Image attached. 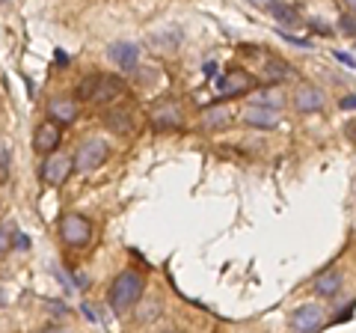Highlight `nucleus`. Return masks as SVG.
Listing matches in <instances>:
<instances>
[{
    "label": "nucleus",
    "instance_id": "1",
    "mask_svg": "<svg viewBox=\"0 0 356 333\" xmlns=\"http://www.w3.org/2000/svg\"><path fill=\"white\" fill-rule=\"evenodd\" d=\"M77 102H89V104H110L116 98L125 95V81L116 75H86L77 84Z\"/></svg>",
    "mask_w": 356,
    "mask_h": 333
},
{
    "label": "nucleus",
    "instance_id": "2",
    "mask_svg": "<svg viewBox=\"0 0 356 333\" xmlns=\"http://www.w3.org/2000/svg\"><path fill=\"white\" fill-rule=\"evenodd\" d=\"M110 307L116 309V313H128V309L137 307V301L143 297V277L137 271H122L113 286H110Z\"/></svg>",
    "mask_w": 356,
    "mask_h": 333
},
{
    "label": "nucleus",
    "instance_id": "3",
    "mask_svg": "<svg viewBox=\"0 0 356 333\" xmlns=\"http://www.w3.org/2000/svg\"><path fill=\"white\" fill-rule=\"evenodd\" d=\"M107 155H110L107 140L89 137V140H83L81 146H77L72 164H74V170H77V173H92V170H98V166L107 161Z\"/></svg>",
    "mask_w": 356,
    "mask_h": 333
},
{
    "label": "nucleus",
    "instance_id": "4",
    "mask_svg": "<svg viewBox=\"0 0 356 333\" xmlns=\"http://www.w3.org/2000/svg\"><path fill=\"white\" fill-rule=\"evenodd\" d=\"M60 238L69 244V247H86L92 241V224L83 217V215H63L60 217Z\"/></svg>",
    "mask_w": 356,
    "mask_h": 333
},
{
    "label": "nucleus",
    "instance_id": "5",
    "mask_svg": "<svg viewBox=\"0 0 356 333\" xmlns=\"http://www.w3.org/2000/svg\"><path fill=\"white\" fill-rule=\"evenodd\" d=\"M74 170V164L69 155H63V152H51V155H44V161L39 166V176H42V182L44 185H51V187H60L69 182V176Z\"/></svg>",
    "mask_w": 356,
    "mask_h": 333
},
{
    "label": "nucleus",
    "instance_id": "6",
    "mask_svg": "<svg viewBox=\"0 0 356 333\" xmlns=\"http://www.w3.org/2000/svg\"><path fill=\"white\" fill-rule=\"evenodd\" d=\"M60 143H63V131H60L57 122H51V119H44L42 125H36V131H33V152L36 155L57 152Z\"/></svg>",
    "mask_w": 356,
    "mask_h": 333
},
{
    "label": "nucleus",
    "instance_id": "7",
    "mask_svg": "<svg viewBox=\"0 0 356 333\" xmlns=\"http://www.w3.org/2000/svg\"><path fill=\"white\" fill-rule=\"evenodd\" d=\"M81 116V102L69 95H54L48 102V119L57 122V125H72Z\"/></svg>",
    "mask_w": 356,
    "mask_h": 333
},
{
    "label": "nucleus",
    "instance_id": "8",
    "mask_svg": "<svg viewBox=\"0 0 356 333\" xmlns=\"http://www.w3.org/2000/svg\"><path fill=\"white\" fill-rule=\"evenodd\" d=\"M104 128L113 131L119 137H128L137 131V116H134L131 107H110L104 114Z\"/></svg>",
    "mask_w": 356,
    "mask_h": 333
},
{
    "label": "nucleus",
    "instance_id": "9",
    "mask_svg": "<svg viewBox=\"0 0 356 333\" xmlns=\"http://www.w3.org/2000/svg\"><path fill=\"white\" fill-rule=\"evenodd\" d=\"M324 307L321 304H303L297 307L291 313V325L300 330V333H315L321 325H324Z\"/></svg>",
    "mask_w": 356,
    "mask_h": 333
},
{
    "label": "nucleus",
    "instance_id": "10",
    "mask_svg": "<svg viewBox=\"0 0 356 333\" xmlns=\"http://www.w3.org/2000/svg\"><path fill=\"white\" fill-rule=\"evenodd\" d=\"M217 90L222 95H241V93L252 90V75L241 72V69H229L222 77H217Z\"/></svg>",
    "mask_w": 356,
    "mask_h": 333
},
{
    "label": "nucleus",
    "instance_id": "11",
    "mask_svg": "<svg viewBox=\"0 0 356 333\" xmlns=\"http://www.w3.org/2000/svg\"><path fill=\"white\" fill-rule=\"evenodd\" d=\"M110 60H113L122 72H134L140 63V48L134 42H113L110 45Z\"/></svg>",
    "mask_w": 356,
    "mask_h": 333
},
{
    "label": "nucleus",
    "instance_id": "12",
    "mask_svg": "<svg viewBox=\"0 0 356 333\" xmlns=\"http://www.w3.org/2000/svg\"><path fill=\"white\" fill-rule=\"evenodd\" d=\"M294 107L300 114H315V110L324 107V93L318 90V86H297V95H294Z\"/></svg>",
    "mask_w": 356,
    "mask_h": 333
},
{
    "label": "nucleus",
    "instance_id": "13",
    "mask_svg": "<svg viewBox=\"0 0 356 333\" xmlns=\"http://www.w3.org/2000/svg\"><path fill=\"white\" fill-rule=\"evenodd\" d=\"M243 122H247L250 128L270 131V128L280 125V116H276V110H270V107H259V104H252V107H247V114H243Z\"/></svg>",
    "mask_w": 356,
    "mask_h": 333
},
{
    "label": "nucleus",
    "instance_id": "14",
    "mask_svg": "<svg viewBox=\"0 0 356 333\" xmlns=\"http://www.w3.org/2000/svg\"><path fill=\"white\" fill-rule=\"evenodd\" d=\"M181 125V110L175 104H163L152 114V128L154 131H170V128H178Z\"/></svg>",
    "mask_w": 356,
    "mask_h": 333
},
{
    "label": "nucleus",
    "instance_id": "15",
    "mask_svg": "<svg viewBox=\"0 0 356 333\" xmlns=\"http://www.w3.org/2000/svg\"><path fill=\"white\" fill-rule=\"evenodd\" d=\"M341 286H344V277L336 271V268H330V271H324L315 280V292L321 295V297H336L339 292H341Z\"/></svg>",
    "mask_w": 356,
    "mask_h": 333
},
{
    "label": "nucleus",
    "instance_id": "16",
    "mask_svg": "<svg viewBox=\"0 0 356 333\" xmlns=\"http://www.w3.org/2000/svg\"><path fill=\"white\" fill-rule=\"evenodd\" d=\"M267 13H270L276 21H282V24H297V9L291 6H285L282 0H267Z\"/></svg>",
    "mask_w": 356,
    "mask_h": 333
},
{
    "label": "nucleus",
    "instance_id": "17",
    "mask_svg": "<svg viewBox=\"0 0 356 333\" xmlns=\"http://www.w3.org/2000/svg\"><path fill=\"white\" fill-rule=\"evenodd\" d=\"M264 77L270 84H280V81H285V77H291V65H288L285 60H267L264 63Z\"/></svg>",
    "mask_w": 356,
    "mask_h": 333
},
{
    "label": "nucleus",
    "instance_id": "18",
    "mask_svg": "<svg viewBox=\"0 0 356 333\" xmlns=\"http://www.w3.org/2000/svg\"><path fill=\"white\" fill-rule=\"evenodd\" d=\"M202 125L205 128H222V125H229V110L226 107H211L202 114Z\"/></svg>",
    "mask_w": 356,
    "mask_h": 333
},
{
    "label": "nucleus",
    "instance_id": "19",
    "mask_svg": "<svg viewBox=\"0 0 356 333\" xmlns=\"http://www.w3.org/2000/svg\"><path fill=\"white\" fill-rule=\"evenodd\" d=\"M252 104H259V107H270V110H280L285 104V98L280 93H270V90H261V93H255L252 95Z\"/></svg>",
    "mask_w": 356,
    "mask_h": 333
},
{
    "label": "nucleus",
    "instance_id": "20",
    "mask_svg": "<svg viewBox=\"0 0 356 333\" xmlns=\"http://www.w3.org/2000/svg\"><path fill=\"white\" fill-rule=\"evenodd\" d=\"M9 166H13V158H9V149L6 143L0 140V185H3L9 179Z\"/></svg>",
    "mask_w": 356,
    "mask_h": 333
},
{
    "label": "nucleus",
    "instance_id": "21",
    "mask_svg": "<svg viewBox=\"0 0 356 333\" xmlns=\"http://www.w3.org/2000/svg\"><path fill=\"white\" fill-rule=\"evenodd\" d=\"M13 250V226L9 224H0V256Z\"/></svg>",
    "mask_w": 356,
    "mask_h": 333
},
{
    "label": "nucleus",
    "instance_id": "22",
    "mask_svg": "<svg viewBox=\"0 0 356 333\" xmlns=\"http://www.w3.org/2000/svg\"><path fill=\"white\" fill-rule=\"evenodd\" d=\"M339 24H341V27H339L341 33H348V36H356V18H353V15H341Z\"/></svg>",
    "mask_w": 356,
    "mask_h": 333
},
{
    "label": "nucleus",
    "instance_id": "23",
    "mask_svg": "<svg viewBox=\"0 0 356 333\" xmlns=\"http://www.w3.org/2000/svg\"><path fill=\"white\" fill-rule=\"evenodd\" d=\"M282 39H285V42H291V45H297V48H312V42H309V39H297V36H288V33H282Z\"/></svg>",
    "mask_w": 356,
    "mask_h": 333
},
{
    "label": "nucleus",
    "instance_id": "24",
    "mask_svg": "<svg viewBox=\"0 0 356 333\" xmlns=\"http://www.w3.org/2000/svg\"><path fill=\"white\" fill-rule=\"evenodd\" d=\"M336 60H341L344 65H350V69H356V57H350V54H344V51H336Z\"/></svg>",
    "mask_w": 356,
    "mask_h": 333
},
{
    "label": "nucleus",
    "instance_id": "25",
    "mask_svg": "<svg viewBox=\"0 0 356 333\" xmlns=\"http://www.w3.org/2000/svg\"><path fill=\"white\" fill-rule=\"evenodd\" d=\"M341 110H356V95H344L341 102H339Z\"/></svg>",
    "mask_w": 356,
    "mask_h": 333
},
{
    "label": "nucleus",
    "instance_id": "26",
    "mask_svg": "<svg viewBox=\"0 0 356 333\" xmlns=\"http://www.w3.org/2000/svg\"><path fill=\"white\" fill-rule=\"evenodd\" d=\"M312 27H315L318 33H324V36H327V33H330V27H324V21H312Z\"/></svg>",
    "mask_w": 356,
    "mask_h": 333
},
{
    "label": "nucleus",
    "instance_id": "27",
    "mask_svg": "<svg viewBox=\"0 0 356 333\" xmlns=\"http://www.w3.org/2000/svg\"><path fill=\"white\" fill-rule=\"evenodd\" d=\"M217 75V63H208L205 65V77H214Z\"/></svg>",
    "mask_w": 356,
    "mask_h": 333
},
{
    "label": "nucleus",
    "instance_id": "28",
    "mask_svg": "<svg viewBox=\"0 0 356 333\" xmlns=\"http://www.w3.org/2000/svg\"><path fill=\"white\" fill-rule=\"evenodd\" d=\"M344 6H348V9H350V13L356 15V0H344Z\"/></svg>",
    "mask_w": 356,
    "mask_h": 333
},
{
    "label": "nucleus",
    "instance_id": "29",
    "mask_svg": "<svg viewBox=\"0 0 356 333\" xmlns=\"http://www.w3.org/2000/svg\"><path fill=\"white\" fill-rule=\"evenodd\" d=\"M44 333H69V330H60V327H51V330H44Z\"/></svg>",
    "mask_w": 356,
    "mask_h": 333
},
{
    "label": "nucleus",
    "instance_id": "30",
    "mask_svg": "<svg viewBox=\"0 0 356 333\" xmlns=\"http://www.w3.org/2000/svg\"><path fill=\"white\" fill-rule=\"evenodd\" d=\"M255 3H267V0H255Z\"/></svg>",
    "mask_w": 356,
    "mask_h": 333
},
{
    "label": "nucleus",
    "instance_id": "31",
    "mask_svg": "<svg viewBox=\"0 0 356 333\" xmlns=\"http://www.w3.org/2000/svg\"><path fill=\"white\" fill-rule=\"evenodd\" d=\"M0 3H3V0H0Z\"/></svg>",
    "mask_w": 356,
    "mask_h": 333
}]
</instances>
